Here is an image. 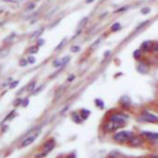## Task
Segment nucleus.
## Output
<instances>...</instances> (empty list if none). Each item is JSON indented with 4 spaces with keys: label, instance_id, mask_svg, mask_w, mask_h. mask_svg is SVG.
I'll use <instances>...</instances> for the list:
<instances>
[{
    "label": "nucleus",
    "instance_id": "obj_1",
    "mask_svg": "<svg viewBox=\"0 0 158 158\" xmlns=\"http://www.w3.org/2000/svg\"><path fill=\"white\" fill-rule=\"evenodd\" d=\"M132 136H133V133L130 132V131H120V132H117V133L114 135V139L116 142L123 143V142H128Z\"/></svg>",
    "mask_w": 158,
    "mask_h": 158
},
{
    "label": "nucleus",
    "instance_id": "obj_2",
    "mask_svg": "<svg viewBox=\"0 0 158 158\" xmlns=\"http://www.w3.org/2000/svg\"><path fill=\"white\" fill-rule=\"evenodd\" d=\"M38 133H40V128H37V130H36V132L33 131L31 135H28L27 137H25V138H23V141H22V142H21V144H20V148L27 147V146H30L32 142H35V139L37 138Z\"/></svg>",
    "mask_w": 158,
    "mask_h": 158
},
{
    "label": "nucleus",
    "instance_id": "obj_3",
    "mask_svg": "<svg viewBox=\"0 0 158 158\" xmlns=\"http://www.w3.org/2000/svg\"><path fill=\"white\" fill-rule=\"evenodd\" d=\"M109 120L115 121V122H118V123H121V125L123 126V125L126 123V121L128 120V116H127L126 114H123V112H115V114H112V115L110 116Z\"/></svg>",
    "mask_w": 158,
    "mask_h": 158
},
{
    "label": "nucleus",
    "instance_id": "obj_4",
    "mask_svg": "<svg viewBox=\"0 0 158 158\" xmlns=\"http://www.w3.org/2000/svg\"><path fill=\"white\" fill-rule=\"evenodd\" d=\"M141 120L142 121H146V122H158V116L154 115V114H151V112L144 111L141 115Z\"/></svg>",
    "mask_w": 158,
    "mask_h": 158
},
{
    "label": "nucleus",
    "instance_id": "obj_5",
    "mask_svg": "<svg viewBox=\"0 0 158 158\" xmlns=\"http://www.w3.org/2000/svg\"><path fill=\"white\" fill-rule=\"evenodd\" d=\"M142 137L147 138L149 142H158V133L157 132H142Z\"/></svg>",
    "mask_w": 158,
    "mask_h": 158
},
{
    "label": "nucleus",
    "instance_id": "obj_6",
    "mask_svg": "<svg viewBox=\"0 0 158 158\" xmlns=\"http://www.w3.org/2000/svg\"><path fill=\"white\" fill-rule=\"evenodd\" d=\"M142 142H143V138L137 137V136H132V137L130 138V141H128V144L135 147V146H139V144H142Z\"/></svg>",
    "mask_w": 158,
    "mask_h": 158
},
{
    "label": "nucleus",
    "instance_id": "obj_7",
    "mask_svg": "<svg viewBox=\"0 0 158 158\" xmlns=\"http://www.w3.org/2000/svg\"><path fill=\"white\" fill-rule=\"evenodd\" d=\"M54 144H56L54 138H51V139H48L47 142H44L43 147L46 148V152L48 153V152H51V151H52V148H54Z\"/></svg>",
    "mask_w": 158,
    "mask_h": 158
},
{
    "label": "nucleus",
    "instance_id": "obj_8",
    "mask_svg": "<svg viewBox=\"0 0 158 158\" xmlns=\"http://www.w3.org/2000/svg\"><path fill=\"white\" fill-rule=\"evenodd\" d=\"M152 44H153L152 41H144V42L141 44V51H143V52L149 51V49L152 48Z\"/></svg>",
    "mask_w": 158,
    "mask_h": 158
},
{
    "label": "nucleus",
    "instance_id": "obj_9",
    "mask_svg": "<svg viewBox=\"0 0 158 158\" xmlns=\"http://www.w3.org/2000/svg\"><path fill=\"white\" fill-rule=\"evenodd\" d=\"M137 70L139 72V73H147L148 72V65L146 64V63H138L137 64Z\"/></svg>",
    "mask_w": 158,
    "mask_h": 158
},
{
    "label": "nucleus",
    "instance_id": "obj_10",
    "mask_svg": "<svg viewBox=\"0 0 158 158\" xmlns=\"http://www.w3.org/2000/svg\"><path fill=\"white\" fill-rule=\"evenodd\" d=\"M35 86H36V80H32V81H30L21 91H23V90H26V91H32V90L35 89ZM21 91H19V93H21Z\"/></svg>",
    "mask_w": 158,
    "mask_h": 158
},
{
    "label": "nucleus",
    "instance_id": "obj_11",
    "mask_svg": "<svg viewBox=\"0 0 158 158\" xmlns=\"http://www.w3.org/2000/svg\"><path fill=\"white\" fill-rule=\"evenodd\" d=\"M109 158H126V157H125L123 154H121L120 152H117V151H114V152H111V153H110Z\"/></svg>",
    "mask_w": 158,
    "mask_h": 158
},
{
    "label": "nucleus",
    "instance_id": "obj_12",
    "mask_svg": "<svg viewBox=\"0 0 158 158\" xmlns=\"http://www.w3.org/2000/svg\"><path fill=\"white\" fill-rule=\"evenodd\" d=\"M122 105H125V106H128L130 104H131V101H130V99L127 98V96H122L121 98V101H120Z\"/></svg>",
    "mask_w": 158,
    "mask_h": 158
},
{
    "label": "nucleus",
    "instance_id": "obj_13",
    "mask_svg": "<svg viewBox=\"0 0 158 158\" xmlns=\"http://www.w3.org/2000/svg\"><path fill=\"white\" fill-rule=\"evenodd\" d=\"M80 115H81V118H83V120H85V118H88V117H89L90 111H89V110H81V111H80Z\"/></svg>",
    "mask_w": 158,
    "mask_h": 158
},
{
    "label": "nucleus",
    "instance_id": "obj_14",
    "mask_svg": "<svg viewBox=\"0 0 158 158\" xmlns=\"http://www.w3.org/2000/svg\"><path fill=\"white\" fill-rule=\"evenodd\" d=\"M118 30H121V25H120L118 22H115V23L111 26V31H112V32H116V31H118Z\"/></svg>",
    "mask_w": 158,
    "mask_h": 158
},
{
    "label": "nucleus",
    "instance_id": "obj_15",
    "mask_svg": "<svg viewBox=\"0 0 158 158\" xmlns=\"http://www.w3.org/2000/svg\"><path fill=\"white\" fill-rule=\"evenodd\" d=\"M148 23H149V21H143L142 23H139V25H138V26L136 27V30H135V31H136V32H138V31H139L141 28H143V27H144V26H147Z\"/></svg>",
    "mask_w": 158,
    "mask_h": 158
},
{
    "label": "nucleus",
    "instance_id": "obj_16",
    "mask_svg": "<svg viewBox=\"0 0 158 158\" xmlns=\"http://www.w3.org/2000/svg\"><path fill=\"white\" fill-rule=\"evenodd\" d=\"M149 12H151V7L149 6H144V7L141 9V14H143V15H147Z\"/></svg>",
    "mask_w": 158,
    "mask_h": 158
},
{
    "label": "nucleus",
    "instance_id": "obj_17",
    "mask_svg": "<svg viewBox=\"0 0 158 158\" xmlns=\"http://www.w3.org/2000/svg\"><path fill=\"white\" fill-rule=\"evenodd\" d=\"M128 9V6H122V7H120V9H117L116 11H115V14H120V12H125L126 10Z\"/></svg>",
    "mask_w": 158,
    "mask_h": 158
},
{
    "label": "nucleus",
    "instance_id": "obj_18",
    "mask_svg": "<svg viewBox=\"0 0 158 158\" xmlns=\"http://www.w3.org/2000/svg\"><path fill=\"white\" fill-rule=\"evenodd\" d=\"M19 64H20V67H26V65L28 64V60H27V59H21V60L19 62Z\"/></svg>",
    "mask_w": 158,
    "mask_h": 158
},
{
    "label": "nucleus",
    "instance_id": "obj_19",
    "mask_svg": "<svg viewBox=\"0 0 158 158\" xmlns=\"http://www.w3.org/2000/svg\"><path fill=\"white\" fill-rule=\"evenodd\" d=\"M153 52H158V42H153L152 44V48H151Z\"/></svg>",
    "mask_w": 158,
    "mask_h": 158
},
{
    "label": "nucleus",
    "instance_id": "obj_20",
    "mask_svg": "<svg viewBox=\"0 0 158 158\" xmlns=\"http://www.w3.org/2000/svg\"><path fill=\"white\" fill-rule=\"evenodd\" d=\"M38 51V47H31V48H28V53H36Z\"/></svg>",
    "mask_w": 158,
    "mask_h": 158
},
{
    "label": "nucleus",
    "instance_id": "obj_21",
    "mask_svg": "<svg viewBox=\"0 0 158 158\" xmlns=\"http://www.w3.org/2000/svg\"><path fill=\"white\" fill-rule=\"evenodd\" d=\"M27 60H28V63H30V64H33V63L36 62V58H35L33 56H30V57L27 58Z\"/></svg>",
    "mask_w": 158,
    "mask_h": 158
},
{
    "label": "nucleus",
    "instance_id": "obj_22",
    "mask_svg": "<svg viewBox=\"0 0 158 158\" xmlns=\"http://www.w3.org/2000/svg\"><path fill=\"white\" fill-rule=\"evenodd\" d=\"M53 67H62V60H54L53 62Z\"/></svg>",
    "mask_w": 158,
    "mask_h": 158
},
{
    "label": "nucleus",
    "instance_id": "obj_23",
    "mask_svg": "<svg viewBox=\"0 0 158 158\" xmlns=\"http://www.w3.org/2000/svg\"><path fill=\"white\" fill-rule=\"evenodd\" d=\"M72 116H73V120H75V121H77V122H80V120H79V118H81V117H79V116H78V114H77V112H74V114H73V115H72Z\"/></svg>",
    "mask_w": 158,
    "mask_h": 158
},
{
    "label": "nucleus",
    "instance_id": "obj_24",
    "mask_svg": "<svg viewBox=\"0 0 158 158\" xmlns=\"http://www.w3.org/2000/svg\"><path fill=\"white\" fill-rule=\"evenodd\" d=\"M95 102H96V105H99L100 107H104V102H102L101 100H99V99H96V100H95Z\"/></svg>",
    "mask_w": 158,
    "mask_h": 158
},
{
    "label": "nucleus",
    "instance_id": "obj_25",
    "mask_svg": "<svg viewBox=\"0 0 158 158\" xmlns=\"http://www.w3.org/2000/svg\"><path fill=\"white\" fill-rule=\"evenodd\" d=\"M100 42H101V38H99L98 41H95V43H93V44H91V48H94V47H96V46H98V44H99Z\"/></svg>",
    "mask_w": 158,
    "mask_h": 158
},
{
    "label": "nucleus",
    "instance_id": "obj_26",
    "mask_svg": "<svg viewBox=\"0 0 158 158\" xmlns=\"http://www.w3.org/2000/svg\"><path fill=\"white\" fill-rule=\"evenodd\" d=\"M139 53H141V51H135L133 57H135V58H138V57H139Z\"/></svg>",
    "mask_w": 158,
    "mask_h": 158
},
{
    "label": "nucleus",
    "instance_id": "obj_27",
    "mask_svg": "<svg viewBox=\"0 0 158 158\" xmlns=\"http://www.w3.org/2000/svg\"><path fill=\"white\" fill-rule=\"evenodd\" d=\"M17 84H19V80H15V81H12V83H11V85H10V88H15V86H16Z\"/></svg>",
    "mask_w": 158,
    "mask_h": 158
},
{
    "label": "nucleus",
    "instance_id": "obj_28",
    "mask_svg": "<svg viewBox=\"0 0 158 158\" xmlns=\"http://www.w3.org/2000/svg\"><path fill=\"white\" fill-rule=\"evenodd\" d=\"M80 48L78 47V46H74V47H72V52H78Z\"/></svg>",
    "mask_w": 158,
    "mask_h": 158
},
{
    "label": "nucleus",
    "instance_id": "obj_29",
    "mask_svg": "<svg viewBox=\"0 0 158 158\" xmlns=\"http://www.w3.org/2000/svg\"><path fill=\"white\" fill-rule=\"evenodd\" d=\"M64 43H65V38H64V40H63V41H62V42H60V43H59V46H58V47H57V49H60V47H62V46H63V44H64Z\"/></svg>",
    "mask_w": 158,
    "mask_h": 158
},
{
    "label": "nucleus",
    "instance_id": "obj_30",
    "mask_svg": "<svg viewBox=\"0 0 158 158\" xmlns=\"http://www.w3.org/2000/svg\"><path fill=\"white\" fill-rule=\"evenodd\" d=\"M21 104H22V106H27L28 100H27V99H25V100H22V102H21Z\"/></svg>",
    "mask_w": 158,
    "mask_h": 158
},
{
    "label": "nucleus",
    "instance_id": "obj_31",
    "mask_svg": "<svg viewBox=\"0 0 158 158\" xmlns=\"http://www.w3.org/2000/svg\"><path fill=\"white\" fill-rule=\"evenodd\" d=\"M43 43H44V41H43L42 38H40V40H38V43H37V46H42Z\"/></svg>",
    "mask_w": 158,
    "mask_h": 158
},
{
    "label": "nucleus",
    "instance_id": "obj_32",
    "mask_svg": "<svg viewBox=\"0 0 158 158\" xmlns=\"http://www.w3.org/2000/svg\"><path fill=\"white\" fill-rule=\"evenodd\" d=\"M33 7H35V4H31V5H28V6H27V9H28V10H31V9H33Z\"/></svg>",
    "mask_w": 158,
    "mask_h": 158
},
{
    "label": "nucleus",
    "instance_id": "obj_33",
    "mask_svg": "<svg viewBox=\"0 0 158 158\" xmlns=\"http://www.w3.org/2000/svg\"><path fill=\"white\" fill-rule=\"evenodd\" d=\"M74 78H75L74 75H69V78H68V81H72V80H73Z\"/></svg>",
    "mask_w": 158,
    "mask_h": 158
},
{
    "label": "nucleus",
    "instance_id": "obj_34",
    "mask_svg": "<svg viewBox=\"0 0 158 158\" xmlns=\"http://www.w3.org/2000/svg\"><path fill=\"white\" fill-rule=\"evenodd\" d=\"M20 102H21V99H17V100H16V101H15L14 104H15V105H19Z\"/></svg>",
    "mask_w": 158,
    "mask_h": 158
},
{
    "label": "nucleus",
    "instance_id": "obj_35",
    "mask_svg": "<svg viewBox=\"0 0 158 158\" xmlns=\"http://www.w3.org/2000/svg\"><path fill=\"white\" fill-rule=\"evenodd\" d=\"M106 15H107V12H104V14H101V15H100V19H102V17H105Z\"/></svg>",
    "mask_w": 158,
    "mask_h": 158
},
{
    "label": "nucleus",
    "instance_id": "obj_36",
    "mask_svg": "<svg viewBox=\"0 0 158 158\" xmlns=\"http://www.w3.org/2000/svg\"><path fill=\"white\" fill-rule=\"evenodd\" d=\"M109 54H110V51H106V52H105V54H104V57H107Z\"/></svg>",
    "mask_w": 158,
    "mask_h": 158
},
{
    "label": "nucleus",
    "instance_id": "obj_37",
    "mask_svg": "<svg viewBox=\"0 0 158 158\" xmlns=\"http://www.w3.org/2000/svg\"><path fill=\"white\" fill-rule=\"evenodd\" d=\"M4 1H9V2H14L15 0H4Z\"/></svg>",
    "mask_w": 158,
    "mask_h": 158
},
{
    "label": "nucleus",
    "instance_id": "obj_38",
    "mask_svg": "<svg viewBox=\"0 0 158 158\" xmlns=\"http://www.w3.org/2000/svg\"><path fill=\"white\" fill-rule=\"evenodd\" d=\"M91 1H94V0H88V1H86V4H90Z\"/></svg>",
    "mask_w": 158,
    "mask_h": 158
},
{
    "label": "nucleus",
    "instance_id": "obj_39",
    "mask_svg": "<svg viewBox=\"0 0 158 158\" xmlns=\"http://www.w3.org/2000/svg\"><path fill=\"white\" fill-rule=\"evenodd\" d=\"M2 12H4V10H2L1 7H0V14H2Z\"/></svg>",
    "mask_w": 158,
    "mask_h": 158
}]
</instances>
